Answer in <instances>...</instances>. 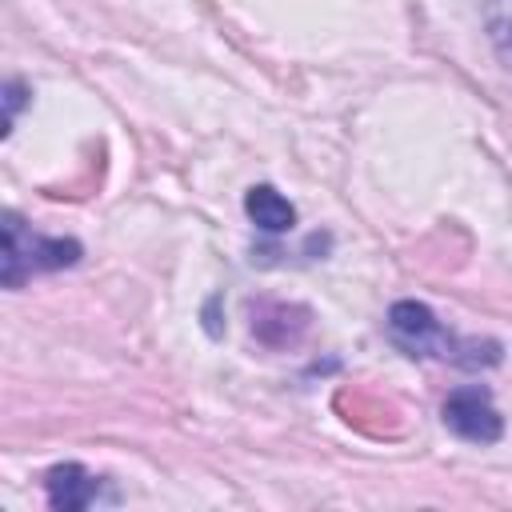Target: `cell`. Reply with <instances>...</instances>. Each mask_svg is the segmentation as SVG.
Here are the masks:
<instances>
[{
    "label": "cell",
    "instance_id": "6da1fadb",
    "mask_svg": "<svg viewBox=\"0 0 512 512\" xmlns=\"http://www.w3.org/2000/svg\"><path fill=\"white\" fill-rule=\"evenodd\" d=\"M388 336L408 356H436V360H452L460 368H488V364L500 360V344L496 340L456 336V332H448L432 316V308H424L416 300L392 304V312H388Z\"/></svg>",
    "mask_w": 512,
    "mask_h": 512
},
{
    "label": "cell",
    "instance_id": "7a4b0ae2",
    "mask_svg": "<svg viewBox=\"0 0 512 512\" xmlns=\"http://www.w3.org/2000/svg\"><path fill=\"white\" fill-rule=\"evenodd\" d=\"M80 260V244L76 240H64V236H40L32 232L16 212L4 216V284L8 288H20L28 276L36 272H56V268H72Z\"/></svg>",
    "mask_w": 512,
    "mask_h": 512
},
{
    "label": "cell",
    "instance_id": "3957f363",
    "mask_svg": "<svg viewBox=\"0 0 512 512\" xmlns=\"http://www.w3.org/2000/svg\"><path fill=\"white\" fill-rule=\"evenodd\" d=\"M444 424L460 436V440H472V444H492L500 440L504 432V420L488 396V388L480 384H468V388H456L448 400H444Z\"/></svg>",
    "mask_w": 512,
    "mask_h": 512
},
{
    "label": "cell",
    "instance_id": "277c9868",
    "mask_svg": "<svg viewBox=\"0 0 512 512\" xmlns=\"http://www.w3.org/2000/svg\"><path fill=\"white\" fill-rule=\"evenodd\" d=\"M44 488H48V504L52 508H88L100 500V480L92 472H84L80 464H56L48 476H44Z\"/></svg>",
    "mask_w": 512,
    "mask_h": 512
},
{
    "label": "cell",
    "instance_id": "5b68a950",
    "mask_svg": "<svg viewBox=\"0 0 512 512\" xmlns=\"http://www.w3.org/2000/svg\"><path fill=\"white\" fill-rule=\"evenodd\" d=\"M244 208H248L252 224L264 228V232H288V228L296 224V208H292L272 184H256V188H248Z\"/></svg>",
    "mask_w": 512,
    "mask_h": 512
},
{
    "label": "cell",
    "instance_id": "8992f818",
    "mask_svg": "<svg viewBox=\"0 0 512 512\" xmlns=\"http://www.w3.org/2000/svg\"><path fill=\"white\" fill-rule=\"evenodd\" d=\"M484 28L504 68H512V0H484Z\"/></svg>",
    "mask_w": 512,
    "mask_h": 512
},
{
    "label": "cell",
    "instance_id": "52a82bcc",
    "mask_svg": "<svg viewBox=\"0 0 512 512\" xmlns=\"http://www.w3.org/2000/svg\"><path fill=\"white\" fill-rule=\"evenodd\" d=\"M16 108H20V84H8V128H12V120H16Z\"/></svg>",
    "mask_w": 512,
    "mask_h": 512
}]
</instances>
